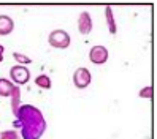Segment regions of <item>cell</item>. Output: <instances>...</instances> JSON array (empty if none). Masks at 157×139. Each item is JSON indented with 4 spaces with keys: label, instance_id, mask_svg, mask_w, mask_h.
Here are the masks:
<instances>
[{
    "label": "cell",
    "instance_id": "obj_1",
    "mask_svg": "<svg viewBox=\"0 0 157 139\" xmlns=\"http://www.w3.org/2000/svg\"><path fill=\"white\" fill-rule=\"evenodd\" d=\"M16 117V126H21L19 136L22 139H40L46 131V119L43 112L33 104H21Z\"/></svg>",
    "mask_w": 157,
    "mask_h": 139
},
{
    "label": "cell",
    "instance_id": "obj_2",
    "mask_svg": "<svg viewBox=\"0 0 157 139\" xmlns=\"http://www.w3.org/2000/svg\"><path fill=\"white\" fill-rule=\"evenodd\" d=\"M48 43L52 46V48H56V49H67L70 46V43H71V38H70V35L65 30L56 29V30H52L49 33Z\"/></svg>",
    "mask_w": 157,
    "mask_h": 139
},
{
    "label": "cell",
    "instance_id": "obj_3",
    "mask_svg": "<svg viewBox=\"0 0 157 139\" xmlns=\"http://www.w3.org/2000/svg\"><path fill=\"white\" fill-rule=\"evenodd\" d=\"M10 79H11V82H14V86L21 87L30 81V71L27 70V67L14 65V67L10 68Z\"/></svg>",
    "mask_w": 157,
    "mask_h": 139
},
{
    "label": "cell",
    "instance_id": "obj_4",
    "mask_svg": "<svg viewBox=\"0 0 157 139\" xmlns=\"http://www.w3.org/2000/svg\"><path fill=\"white\" fill-rule=\"evenodd\" d=\"M92 82V75L86 67H79L73 73V84L76 89H87Z\"/></svg>",
    "mask_w": 157,
    "mask_h": 139
},
{
    "label": "cell",
    "instance_id": "obj_5",
    "mask_svg": "<svg viewBox=\"0 0 157 139\" xmlns=\"http://www.w3.org/2000/svg\"><path fill=\"white\" fill-rule=\"evenodd\" d=\"M109 57V52L105 46L97 44V46H92L90 51H89V60L94 63V65H103L108 62Z\"/></svg>",
    "mask_w": 157,
    "mask_h": 139
},
{
    "label": "cell",
    "instance_id": "obj_6",
    "mask_svg": "<svg viewBox=\"0 0 157 139\" xmlns=\"http://www.w3.org/2000/svg\"><path fill=\"white\" fill-rule=\"evenodd\" d=\"M92 27H94V22H92V16L89 11H81L78 16V30L82 35H87L92 32Z\"/></svg>",
    "mask_w": 157,
    "mask_h": 139
},
{
    "label": "cell",
    "instance_id": "obj_7",
    "mask_svg": "<svg viewBox=\"0 0 157 139\" xmlns=\"http://www.w3.org/2000/svg\"><path fill=\"white\" fill-rule=\"evenodd\" d=\"M14 30V21L13 17L6 14H0V36L10 35Z\"/></svg>",
    "mask_w": 157,
    "mask_h": 139
},
{
    "label": "cell",
    "instance_id": "obj_8",
    "mask_svg": "<svg viewBox=\"0 0 157 139\" xmlns=\"http://www.w3.org/2000/svg\"><path fill=\"white\" fill-rule=\"evenodd\" d=\"M8 98L11 100V111H13V114L16 115L17 111H19V108H21V87L14 86L11 89V93H10Z\"/></svg>",
    "mask_w": 157,
    "mask_h": 139
},
{
    "label": "cell",
    "instance_id": "obj_9",
    "mask_svg": "<svg viewBox=\"0 0 157 139\" xmlns=\"http://www.w3.org/2000/svg\"><path fill=\"white\" fill-rule=\"evenodd\" d=\"M105 19H106V25H108V32L111 35L117 33V25L114 21V13L111 10V6H105Z\"/></svg>",
    "mask_w": 157,
    "mask_h": 139
},
{
    "label": "cell",
    "instance_id": "obj_10",
    "mask_svg": "<svg viewBox=\"0 0 157 139\" xmlns=\"http://www.w3.org/2000/svg\"><path fill=\"white\" fill-rule=\"evenodd\" d=\"M14 87V84L10 81V79H6V78H0V97H5L8 98L11 93V89Z\"/></svg>",
    "mask_w": 157,
    "mask_h": 139
},
{
    "label": "cell",
    "instance_id": "obj_11",
    "mask_svg": "<svg viewBox=\"0 0 157 139\" xmlns=\"http://www.w3.org/2000/svg\"><path fill=\"white\" fill-rule=\"evenodd\" d=\"M35 84L38 86L40 89H44V90H49L51 89V78L48 75H40V76H36L35 78Z\"/></svg>",
    "mask_w": 157,
    "mask_h": 139
},
{
    "label": "cell",
    "instance_id": "obj_12",
    "mask_svg": "<svg viewBox=\"0 0 157 139\" xmlns=\"http://www.w3.org/2000/svg\"><path fill=\"white\" fill-rule=\"evenodd\" d=\"M13 59L17 62V65H22V67L32 63V59L27 57V55H24V54H21V52H13Z\"/></svg>",
    "mask_w": 157,
    "mask_h": 139
},
{
    "label": "cell",
    "instance_id": "obj_13",
    "mask_svg": "<svg viewBox=\"0 0 157 139\" xmlns=\"http://www.w3.org/2000/svg\"><path fill=\"white\" fill-rule=\"evenodd\" d=\"M138 97H140V98H152L154 97V87L152 86H146V87L140 89Z\"/></svg>",
    "mask_w": 157,
    "mask_h": 139
},
{
    "label": "cell",
    "instance_id": "obj_14",
    "mask_svg": "<svg viewBox=\"0 0 157 139\" xmlns=\"http://www.w3.org/2000/svg\"><path fill=\"white\" fill-rule=\"evenodd\" d=\"M0 139H21V136L16 130H5L0 133Z\"/></svg>",
    "mask_w": 157,
    "mask_h": 139
},
{
    "label": "cell",
    "instance_id": "obj_15",
    "mask_svg": "<svg viewBox=\"0 0 157 139\" xmlns=\"http://www.w3.org/2000/svg\"><path fill=\"white\" fill-rule=\"evenodd\" d=\"M3 52H5V46L0 44V63L3 62Z\"/></svg>",
    "mask_w": 157,
    "mask_h": 139
}]
</instances>
